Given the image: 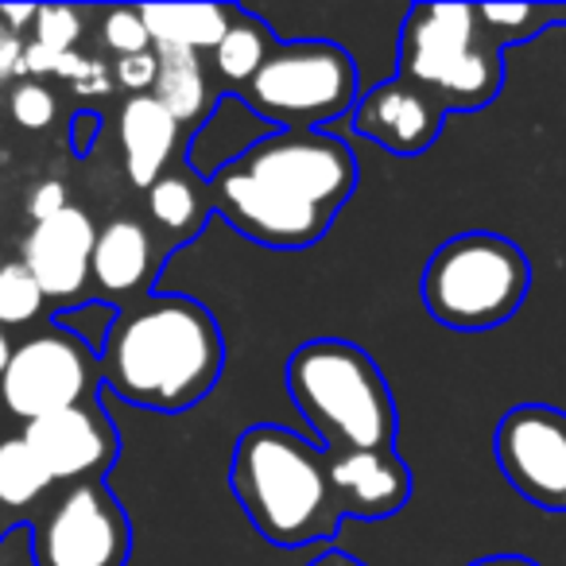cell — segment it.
I'll return each instance as SVG.
<instances>
[{
    "mask_svg": "<svg viewBox=\"0 0 566 566\" xmlns=\"http://www.w3.org/2000/svg\"><path fill=\"white\" fill-rule=\"evenodd\" d=\"M354 190V148L326 128H275L206 175L210 210L241 237L280 252L323 241Z\"/></svg>",
    "mask_w": 566,
    "mask_h": 566,
    "instance_id": "cell-1",
    "label": "cell"
},
{
    "mask_svg": "<svg viewBox=\"0 0 566 566\" xmlns=\"http://www.w3.org/2000/svg\"><path fill=\"white\" fill-rule=\"evenodd\" d=\"M102 388L144 411H190L226 369V338L190 295H144L113 315L102 342Z\"/></svg>",
    "mask_w": 566,
    "mask_h": 566,
    "instance_id": "cell-2",
    "label": "cell"
},
{
    "mask_svg": "<svg viewBox=\"0 0 566 566\" xmlns=\"http://www.w3.org/2000/svg\"><path fill=\"white\" fill-rule=\"evenodd\" d=\"M229 485L260 535L275 547H311L342 527V504L331 485V458L280 423H256L237 434Z\"/></svg>",
    "mask_w": 566,
    "mask_h": 566,
    "instance_id": "cell-3",
    "label": "cell"
},
{
    "mask_svg": "<svg viewBox=\"0 0 566 566\" xmlns=\"http://www.w3.org/2000/svg\"><path fill=\"white\" fill-rule=\"evenodd\" d=\"M292 403L323 439V450H392L396 400L380 365L346 338L303 342L287 357Z\"/></svg>",
    "mask_w": 566,
    "mask_h": 566,
    "instance_id": "cell-4",
    "label": "cell"
},
{
    "mask_svg": "<svg viewBox=\"0 0 566 566\" xmlns=\"http://www.w3.org/2000/svg\"><path fill=\"white\" fill-rule=\"evenodd\" d=\"M396 55V74L427 90L447 113H478L504 90V51L489 40L478 4H416Z\"/></svg>",
    "mask_w": 566,
    "mask_h": 566,
    "instance_id": "cell-5",
    "label": "cell"
},
{
    "mask_svg": "<svg viewBox=\"0 0 566 566\" xmlns=\"http://www.w3.org/2000/svg\"><path fill=\"white\" fill-rule=\"evenodd\" d=\"M532 292V264L516 241L470 229L431 252L419 280V300L434 323L450 331L504 326Z\"/></svg>",
    "mask_w": 566,
    "mask_h": 566,
    "instance_id": "cell-6",
    "label": "cell"
},
{
    "mask_svg": "<svg viewBox=\"0 0 566 566\" xmlns=\"http://www.w3.org/2000/svg\"><path fill=\"white\" fill-rule=\"evenodd\" d=\"M233 97L268 125L307 133L349 117L361 86L357 63L346 48L326 40H295L275 43L272 59Z\"/></svg>",
    "mask_w": 566,
    "mask_h": 566,
    "instance_id": "cell-7",
    "label": "cell"
},
{
    "mask_svg": "<svg viewBox=\"0 0 566 566\" xmlns=\"http://www.w3.org/2000/svg\"><path fill=\"white\" fill-rule=\"evenodd\" d=\"M133 524L105 481L63 485L32 516L35 566H128Z\"/></svg>",
    "mask_w": 566,
    "mask_h": 566,
    "instance_id": "cell-8",
    "label": "cell"
},
{
    "mask_svg": "<svg viewBox=\"0 0 566 566\" xmlns=\"http://www.w3.org/2000/svg\"><path fill=\"white\" fill-rule=\"evenodd\" d=\"M97 388H102L97 349H90L66 326H48L20 342L0 373V396L24 423L97 400Z\"/></svg>",
    "mask_w": 566,
    "mask_h": 566,
    "instance_id": "cell-9",
    "label": "cell"
},
{
    "mask_svg": "<svg viewBox=\"0 0 566 566\" xmlns=\"http://www.w3.org/2000/svg\"><path fill=\"white\" fill-rule=\"evenodd\" d=\"M496 465L527 504L566 512V411L551 403H516L493 434Z\"/></svg>",
    "mask_w": 566,
    "mask_h": 566,
    "instance_id": "cell-10",
    "label": "cell"
},
{
    "mask_svg": "<svg viewBox=\"0 0 566 566\" xmlns=\"http://www.w3.org/2000/svg\"><path fill=\"white\" fill-rule=\"evenodd\" d=\"M24 442L35 450L55 485H78V481H105L120 454V439L113 419L97 400L74 403L55 416L24 423Z\"/></svg>",
    "mask_w": 566,
    "mask_h": 566,
    "instance_id": "cell-11",
    "label": "cell"
},
{
    "mask_svg": "<svg viewBox=\"0 0 566 566\" xmlns=\"http://www.w3.org/2000/svg\"><path fill=\"white\" fill-rule=\"evenodd\" d=\"M349 125H354L357 136L385 148L388 156L416 159L442 136L447 109L427 90L411 86V82H403L396 74V78L380 82V86L365 90L357 97L354 113H349Z\"/></svg>",
    "mask_w": 566,
    "mask_h": 566,
    "instance_id": "cell-12",
    "label": "cell"
},
{
    "mask_svg": "<svg viewBox=\"0 0 566 566\" xmlns=\"http://www.w3.org/2000/svg\"><path fill=\"white\" fill-rule=\"evenodd\" d=\"M97 226L86 210L66 206L51 221L28 229L24 264L40 280L43 295L55 303H74L90 287V260H94Z\"/></svg>",
    "mask_w": 566,
    "mask_h": 566,
    "instance_id": "cell-13",
    "label": "cell"
},
{
    "mask_svg": "<svg viewBox=\"0 0 566 566\" xmlns=\"http://www.w3.org/2000/svg\"><path fill=\"white\" fill-rule=\"evenodd\" d=\"M342 516L385 520L411 501V470L392 450H326Z\"/></svg>",
    "mask_w": 566,
    "mask_h": 566,
    "instance_id": "cell-14",
    "label": "cell"
},
{
    "mask_svg": "<svg viewBox=\"0 0 566 566\" xmlns=\"http://www.w3.org/2000/svg\"><path fill=\"white\" fill-rule=\"evenodd\" d=\"M159 241L144 221L113 218L97 229L94 260H90V287L109 303H128L148 295V283L156 280Z\"/></svg>",
    "mask_w": 566,
    "mask_h": 566,
    "instance_id": "cell-15",
    "label": "cell"
},
{
    "mask_svg": "<svg viewBox=\"0 0 566 566\" xmlns=\"http://www.w3.org/2000/svg\"><path fill=\"white\" fill-rule=\"evenodd\" d=\"M182 128L151 94L128 97L120 105V148H125V171L136 187L148 190L159 175L171 171L179 151Z\"/></svg>",
    "mask_w": 566,
    "mask_h": 566,
    "instance_id": "cell-16",
    "label": "cell"
},
{
    "mask_svg": "<svg viewBox=\"0 0 566 566\" xmlns=\"http://www.w3.org/2000/svg\"><path fill=\"white\" fill-rule=\"evenodd\" d=\"M159 55V74L151 97L179 120L182 136L202 133L210 113L218 109V94H213L210 78L202 71V55L195 51H171V48H156Z\"/></svg>",
    "mask_w": 566,
    "mask_h": 566,
    "instance_id": "cell-17",
    "label": "cell"
},
{
    "mask_svg": "<svg viewBox=\"0 0 566 566\" xmlns=\"http://www.w3.org/2000/svg\"><path fill=\"white\" fill-rule=\"evenodd\" d=\"M144 24H148L151 48H171V51H218L226 40L229 24H233V4H148Z\"/></svg>",
    "mask_w": 566,
    "mask_h": 566,
    "instance_id": "cell-18",
    "label": "cell"
},
{
    "mask_svg": "<svg viewBox=\"0 0 566 566\" xmlns=\"http://www.w3.org/2000/svg\"><path fill=\"white\" fill-rule=\"evenodd\" d=\"M148 218L167 244H187L202 233L206 218H210V195H206V179L195 171H167L148 187Z\"/></svg>",
    "mask_w": 566,
    "mask_h": 566,
    "instance_id": "cell-19",
    "label": "cell"
},
{
    "mask_svg": "<svg viewBox=\"0 0 566 566\" xmlns=\"http://www.w3.org/2000/svg\"><path fill=\"white\" fill-rule=\"evenodd\" d=\"M51 489H55V478L35 458V450L24 442V434L0 442V509H4L12 527L24 516H35Z\"/></svg>",
    "mask_w": 566,
    "mask_h": 566,
    "instance_id": "cell-20",
    "label": "cell"
},
{
    "mask_svg": "<svg viewBox=\"0 0 566 566\" xmlns=\"http://www.w3.org/2000/svg\"><path fill=\"white\" fill-rule=\"evenodd\" d=\"M272 51H275L272 28H268L260 17H252V12L237 9L226 40H221L218 51H213V71H218V78L237 94V90L249 86V82L256 78L260 66L272 59Z\"/></svg>",
    "mask_w": 566,
    "mask_h": 566,
    "instance_id": "cell-21",
    "label": "cell"
},
{
    "mask_svg": "<svg viewBox=\"0 0 566 566\" xmlns=\"http://www.w3.org/2000/svg\"><path fill=\"white\" fill-rule=\"evenodd\" d=\"M478 17L489 40L504 51L543 32L566 28V4H478Z\"/></svg>",
    "mask_w": 566,
    "mask_h": 566,
    "instance_id": "cell-22",
    "label": "cell"
},
{
    "mask_svg": "<svg viewBox=\"0 0 566 566\" xmlns=\"http://www.w3.org/2000/svg\"><path fill=\"white\" fill-rule=\"evenodd\" d=\"M43 295L40 280L28 272L24 260L0 268V326H28L43 315Z\"/></svg>",
    "mask_w": 566,
    "mask_h": 566,
    "instance_id": "cell-23",
    "label": "cell"
},
{
    "mask_svg": "<svg viewBox=\"0 0 566 566\" xmlns=\"http://www.w3.org/2000/svg\"><path fill=\"white\" fill-rule=\"evenodd\" d=\"M102 43L117 59L151 51V35H148V24H144V12L140 9H109L102 17Z\"/></svg>",
    "mask_w": 566,
    "mask_h": 566,
    "instance_id": "cell-24",
    "label": "cell"
},
{
    "mask_svg": "<svg viewBox=\"0 0 566 566\" xmlns=\"http://www.w3.org/2000/svg\"><path fill=\"white\" fill-rule=\"evenodd\" d=\"M82 32H86V28H82V12L66 9V4L40 9V17H35V43L59 51V55H66V51L78 48Z\"/></svg>",
    "mask_w": 566,
    "mask_h": 566,
    "instance_id": "cell-25",
    "label": "cell"
},
{
    "mask_svg": "<svg viewBox=\"0 0 566 566\" xmlns=\"http://www.w3.org/2000/svg\"><path fill=\"white\" fill-rule=\"evenodd\" d=\"M9 109L20 128L40 133V128H48L51 120H55V97H51V90L43 86V82H20V86L12 90Z\"/></svg>",
    "mask_w": 566,
    "mask_h": 566,
    "instance_id": "cell-26",
    "label": "cell"
},
{
    "mask_svg": "<svg viewBox=\"0 0 566 566\" xmlns=\"http://www.w3.org/2000/svg\"><path fill=\"white\" fill-rule=\"evenodd\" d=\"M156 74H159V55H156V48H151V51H140V55L117 59V66H113V78H117L120 86H125L133 97L151 94V86H156Z\"/></svg>",
    "mask_w": 566,
    "mask_h": 566,
    "instance_id": "cell-27",
    "label": "cell"
},
{
    "mask_svg": "<svg viewBox=\"0 0 566 566\" xmlns=\"http://www.w3.org/2000/svg\"><path fill=\"white\" fill-rule=\"evenodd\" d=\"M66 206H71L66 202V187L55 179L40 182V187L32 190V198H28V213L35 218V226H40V221H51L55 213H63Z\"/></svg>",
    "mask_w": 566,
    "mask_h": 566,
    "instance_id": "cell-28",
    "label": "cell"
},
{
    "mask_svg": "<svg viewBox=\"0 0 566 566\" xmlns=\"http://www.w3.org/2000/svg\"><path fill=\"white\" fill-rule=\"evenodd\" d=\"M97 136H102V113H90V109L74 113V120H71L74 156H90V148L97 144Z\"/></svg>",
    "mask_w": 566,
    "mask_h": 566,
    "instance_id": "cell-29",
    "label": "cell"
},
{
    "mask_svg": "<svg viewBox=\"0 0 566 566\" xmlns=\"http://www.w3.org/2000/svg\"><path fill=\"white\" fill-rule=\"evenodd\" d=\"M59 51L43 48V43H24V63H20V74H32V78H43V74H55L59 71Z\"/></svg>",
    "mask_w": 566,
    "mask_h": 566,
    "instance_id": "cell-30",
    "label": "cell"
},
{
    "mask_svg": "<svg viewBox=\"0 0 566 566\" xmlns=\"http://www.w3.org/2000/svg\"><path fill=\"white\" fill-rule=\"evenodd\" d=\"M20 63H24V40L12 35L9 28H0V82L20 74Z\"/></svg>",
    "mask_w": 566,
    "mask_h": 566,
    "instance_id": "cell-31",
    "label": "cell"
},
{
    "mask_svg": "<svg viewBox=\"0 0 566 566\" xmlns=\"http://www.w3.org/2000/svg\"><path fill=\"white\" fill-rule=\"evenodd\" d=\"M113 71L105 63H97V59H90V66L86 71L78 74V82H74V90H78V94H94V97H102V94H109L113 90Z\"/></svg>",
    "mask_w": 566,
    "mask_h": 566,
    "instance_id": "cell-32",
    "label": "cell"
},
{
    "mask_svg": "<svg viewBox=\"0 0 566 566\" xmlns=\"http://www.w3.org/2000/svg\"><path fill=\"white\" fill-rule=\"evenodd\" d=\"M35 17H40L35 4H0V28H9L12 35H24L28 28L35 32Z\"/></svg>",
    "mask_w": 566,
    "mask_h": 566,
    "instance_id": "cell-33",
    "label": "cell"
},
{
    "mask_svg": "<svg viewBox=\"0 0 566 566\" xmlns=\"http://www.w3.org/2000/svg\"><path fill=\"white\" fill-rule=\"evenodd\" d=\"M470 566H539V563L527 555H485V558H473Z\"/></svg>",
    "mask_w": 566,
    "mask_h": 566,
    "instance_id": "cell-34",
    "label": "cell"
},
{
    "mask_svg": "<svg viewBox=\"0 0 566 566\" xmlns=\"http://www.w3.org/2000/svg\"><path fill=\"white\" fill-rule=\"evenodd\" d=\"M307 566H365L361 558H354V555H346V551H323L318 558H311Z\"/></svg>",
    "mask_w": 566,
    "mask_h": 566,
    "instance_id": "cell-35",
    "label": "cell"
},
{
    "mask_svg": "<svg viewBox=\"0 0 566 566\" xmlns=\"http://www.w3.org/2000/svg\"><path fill=\"white\" fill-rule=\"evenodd\" d=\"M12 342H9V334H4V326H0V373H4V365H9V357H12Z\"/></svg>",
    "mask_w": 566,
    "mask_h": 566,
    "instance_id": "cell-36",
    "label": "cell"
},
{
    "mask_svg": "<svg viewBox=\"0 0 566 566\" xmlns=\"http://www.w3.org/2000/svg\"><path fill=\"white\" fill-rule=\"evenodd\" d=\"M12 532V524H9V516H4V509H0V539Z\"/></svg>",
    "mask_w": 566,
    "mask_h": 566,
    "instance_id": "cell-37",
    "label": "cell"
},
{
    "mask_svg": "<svg viewBox=\"0 0 566 566\" xmlns=\"http://www.w3.org/2000/svg\"><path fill=\"white\" fill-rule=\"evenodd\" d=\"M0 268H4V264H0Z\"/></svg>",
    "mask_w": 566,
    "mask_h": 566,
    "instance_id": "cell-38",
    "label": "cell"
}]
</instances>
